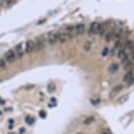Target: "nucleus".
<instances>
[{"mask_svg": "<svg viewBox=\"0 0 134 134\" xmlns=\"http://www.w3.org/2000/svg\"><path fill=\"white\" fill-rule=\"evenodd\" d=\"M99 24L97 22H94L90 24V30H88V33L90 34H99Z\"/></svg>", "mask_w": 134, "mask_h": 134, "instance_id": "1", "label": "nucleus"}, {"mask_svg": "<svg viewBox=\"0 0 134 134\" xmlns=\"http://www.w3.org/2000/svg\"><path fill=\"white\" fill-rule=\"evenodd\" d=\"M35 50V43L33 41L29 40L25 43V52L26 53H31Z\"/></svg>", "mask_w": 134, "mask_h": 134, "instance_id": "2", "label": "nucleus"}, {"mask_svg": "<svg viewBox=\"0 0 134 134\" xmlns=\"http://www.w3.org/2000/svg\"><path fill=\"white\" fill-rule=\"evenodd\" d=\"M15 58H16V53L13 50H9L8 51L5 53V59L8 62H10V63L14 62V60H15Z\"/></svg>", "mask_w": 134, "mask_h": 134, "instance_id": "3", "label": "nucleus"}, {"mask_svg": "<svg viewBox=\"0 0 134 134\" xmlns=\"http://www.w3.org/2000/svg\"><path fill=\"white\" fill-rule=\"evenodd\" d=\"M46 44H45V37L44 36H40L37 39V41H36V48L37 50H43L45 48Z\"/></svg>", "mask_w": 134, "mask_h": 134, "instance_id": "4", "label": "nucleus"}, {"mask_svg": "<svg viewBox=\"0 0 134 134\" xmlns=\"http://www.w3.org/2000/svg\"><path fill=\"white\" fill-rule=\"evenodd\" d=\"M85 30H86V27H85L83 24H77L76 26H74V34L76 35L82 34V33H85Z\"/></svg>", "mask_w": 134, "mask_h": 134, "instance_id": "5", "label": "nucleus"}, {"mask_svg": "<svg viewBox=\"0 0 134 134\" xmlns=\"http://www.w3.org/2000/svg\"><path fill=\"white\" fill-rule=\"evenodd\" d=\"M48 43L50 45H55L56 42H57V33H49L48 34Z\"/></svg>", "mask_w": 134, "mask_h": 134, "instance_id": "6", "label": "nucleus"}, {"mask_svg": "<svg viewBox=\"0 0 134 134\" xmlns=\"http://www.w3.org/2000/svg\"><path fill=\"white\" fill-rule=\"evenodd\" d=\"M134 68V62L132 60H130L128 59L127 61H125L123 63V69L127 71H132Z\"/></svg>", "mask_w": 134, "mask_h": 134, "instance_id": "7", "label": "nucleus"}, {"mask_svg": "<svg viewBox=\"0 0 134 134\" xmlns=\"http://www.w3.org/2000/svg\"><path fill=\"white\" fill-rule=\"evenodd\" d=\"M69 39V36L65 33H57V40L59 42L61 43H65L67 40Z\"/></svg>", "mask_w": 134, "mask_h": 134, "instance_id": "8", "label": "nucleus"}, {"mask_svg": "<svg viewBox=\"0 0 134 134\" xmlns=\"http://www.w3.org/2000/svg\"><path fill=\"white\" fill-rule=\"evenodd\" d=\"M122 88H123V86L122 85H117V86H115L114 88L112 89V91H111V94H110V97H113L114 95H115L116 94H118L120 91H122Z\"/></svg>", "mask_w": 134, "mask_h": 134, "instance_id": "9", "label": "nucleus"}, {"mask_svg": "<svg viewBox=\"0 0 134 134\" xmlns=\"http://www.w3.org/2000/svg\"><path fill=\"white\" fill-rule=\"evenodd\" d=\"M134 78V74H133V71H128L123 77V81L124 82H130L131 79Z\"/></svg>", "mask_w": 134, "mask_h": 134, "instance_id": "10", "label": "nucleus"}, {"mask_svg": "<svg viewBox=\"0 0 134 134\" xmlns=\"http://www.w3.org/2000/svg\"><path fill=\"white\" fill-rule=\"evenodd\" d=\"M16 54L18 55L19 58H22L23 56V50H22V43H19L15 47Z\"/></svg>", "mask_w": 134, "mask_h": 134, "instance_id": "11", "label": "nucleus"}, {"mask_svg": "<svg viewBox=\"0 0 134 134\" xmlns=\"http://www.w3.org/2000/svg\"><path fill=\"white\" fill-rule=\"evenodd\" d=\"M118 69H119V65L117 63H112L108 68V72L114 74V73H115L118 70Z\"/></svg>", "mask_w": 134, "mask_h": 134, "instance_id": "12", "label": "nucleus"}, {"mask_svg": "<svg viewBox=\"0 0 134 134\" xmlns=\"http://www.w3.org/2000/svg\"><path fill=\"white\" fill-rule=\"evenodd\" d=\"M114 38V32H113V31L108 32L105 36V41H107V42H110Z\"/></svg>", "mask_w": 134, "mask_h": 134, "instance_id": "13", "label": "nucleus"}, {"mask_svg": "<svg viewBox=\"0 0 134 134\" xmlns=\"http://www.w3.org/2000/svg\"><path fill=\"white\" fill-rule=\"evenodd\" d=\"M125 48H127L128 50H130L131 51H132V50H134V41H132V40H129V41H126Z\"/></svg>", "mask_w": 134, "mask_h": 134, "instance_id": "14", "label": "nucleus"}, {"mask_svg": "<svg viewBox=\"0 0 134 134\" xmlns=\"http://www.w3.org/2000/svg\"><path fill=\"white\" fill-rule=\"evenodd\" d=\"M128 98H129V95H123L120 96L117 100V103H120V105H122V103H124L125 102L128 101Z\"/></svg>", "mask_w": 134, "mask_h": 134, "instance_id": "15", "label": "nucleus"}, {"mask_svg": "<svg viewBox=\"0 0 134 134\" xmlns=\"http://www.w3.org/2000/svg\"><path fill=\"white\" fill-rule=\"evenodd\" d=\"M94 121H95V118H94L93 116H88V117H87V118L85 119L84 124H86V125H90V124H91Z\"/></svg>", "mask_w": 134, "mask_h": 134, "instance_id": "16", "label": "nucleus"}, {"mask_svg": "<svg viewBox=\"0 0 134 134\" xmlns=\"http://www.w3.org/2000/svg\"><path fill=\"white\" fill-rule=\"evenodd\" d=\"M105 32V24H99V35H103Z\"/></svg>", "mask_w": 134, "mask_h": 134, "instance_id": "17", "label": "nucleus"}, {"mask_svg": "<svg viewBox=\"0 0 134 134\" xmlns=\"http://www.w3.org/2000/svg\"><path fill=\"white\" fill-rule=\"evenodd\" d=\"M90 49H91V42L90 41H86L84 44V50L86 51H88V50H90Z\"/></svg>", "mask_w": 134, "mask_h": 134, "instance_id": "18", "label": "nucleus"}, {"mask_svg": "<svg viewBox=\"0 0 134 134\" xmlns=\"http://www.w3.org/2000/svg\"><path fill=\"white\" fill-rule=\"evenodd\" d=\"M34 122H35V119H34L33 117L31 116L26 117V122H27L28 124H32Z\"/></svg>", "mask_w": 134, "mask_h": 134, "instance_id": "19", "label": "nucleus"}, {"mask_svg": "<svg viewBox=\"0 0 134 134\" xmlns=\"http://www.w3.org/2000/svg\"><path fill=\"white\" fill-rule=\"evenodd\" d=\"M48 92H49V93H53V92H54L55 90H56V86H55V84H50V85H48Z\"/></svg>", "mask_w": 134, "mask_h": 134, "instance_id": "20", "label": "nucleus"}, {"mask_svg": "<svg viewBox=\"0 0 134 134\" xmlns=\"http://www.w3.org/2000/svg\"><path fill=\"white\" fill-rule=\"evenodd\" d=\"M5 1H6V5H8V6H12L15 3L14 0H5Z\"/></svg>", "mask_w": 134, "mask_h": 134, "instance_id": "21", "label": "nucleus"}, {"mask_svg": "<svg viewBox=\"0 0 134 134\" xmlns=\"http://www.w3.org/2000/svg\"><path fill=\"white\" fill-rule=\"evenodd\" d=\"M109 52V50L108 48H105L103 50V51H102V56H104V57H105V56H107V54H108Z\"/></svg>", "mask_w": 134, "mask_h": 134, "instance_id": "22", "label": "nucleus"}, {"mask_svg": "<svg viewBox=\"0 0 134 134\" xmlns=\"http://www.w3.org/2000/svg\"><path fill=\"white\" fill-rule=\"evenodd\" d=\"M5 62L4 59H0V69H5Z\"/></svg>", "mask_w": 134, "mask_h": 134, "instance_id": "23", "label": "nucleus"}, {"mask_svg": "<svg viewBox=\"0 0 134 134\" xmlns=\"http://www.w3.org/2000/svg\"><path fill=\"white\" fill-rule=\"evenodd\" d=\"M39 116H40L41 118H45V117L47 116L46 112H45V111H40V112H39Z\"/></svg>", "mask_w": 134, "mask_h": 134, "instance_id": "24", "label": "nucleus"}, {"mask_svg": "<svg viewBox=\"0 0 134 134\" xmlns=\"http://www.w3.org/2000/svg\"><path fill=\"white\" fill-rule=\"evenodd\" d=\"M131 59H132V61L134 62V50L131 51Z\"/></svg>", "mask_w": 134, "mask_h": 134, "instance_id": "25", "label": "nucleus"}, {"mask_svg": "<svg viewBox=\"0 0 134 134\" xmlns=\"http://www.w3.org/2000/svg\"><path fill=\"white\" fill-rule=\"evenodd\" d=\"M76 134H83V133H82V132H77Z\"/></svg>", "mask_w": 134, "mask_h": 134, "instance_id": "26", "label": "nucleus"}, {"mask_svg": "<svg viewBox=\"0 0 134 134\" xmlns=\"http://www.w3.org/2000/svg\"><path fill=\"white\" fill-rule=\"evenodd\" d=\"M9 134H13V133H9Z\"/></svg>", "mask_w": 134, "mask_h": 134, "instance_id": "27", "label": "nucleus"}]
</instances>
